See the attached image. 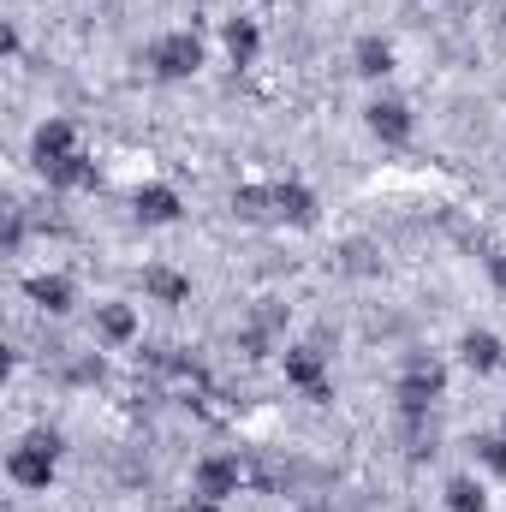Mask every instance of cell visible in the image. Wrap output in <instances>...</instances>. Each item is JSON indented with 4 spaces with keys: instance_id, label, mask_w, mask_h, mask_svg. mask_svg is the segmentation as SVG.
Instances as JSON below:
<instances>
[{
    "instance_id": "6da1fadb",
    "label": "cell",
    "mask_w": 506,
    "mask_h": 512,
    "mask_svg": "<svg viewBox=\"0 0 506 512\" xmlns=\"http://www.w3.org/2000/svg\"><path fill=\"white\" fill-rule=\"evenodd\" d=\"M54 465H60V435L54 429H30L12 453H6V477L18 489H48L54 483Z\"/></svg>"
},
{
    "instance_id": "7a4b0ae2",
    "label": "cell",
    "mask_w": 506,
    "mask_h": 512,
    "mask_svg": "<svg viewBox=\"0 0 506 512\" xmlns=\"http://www.w3.org/2000/svg\"><path fill=\"white\" fill-rule=\"evenodd\" d=\"M143 66H149L161 84L197 78V72H203V36H197V30H167V36H155V42H149Z\"/></svg>"
},
{
    "instance_id": "3957f363",
    "label": "cell",
    "mask_w": 506,
    "mask_h": 512,
    "mask_svg": "<svg viewBox=\"0 0 506 512\" xmlns=\"http://www.w3.org/2000/svg\"><path fill=\"white\" fill-rule=\"evenodd\" d=\"M441 387H447V376H441V364H435V358H411V364H405V376H399V405H405V417L417 423V417L441 399Z\"/></svg>"
},
{
    "instance_id": "277c9868",
    "label": "cell",
    "mask_w": 506,
    "mask_h": 512,
    "mask_svg": "<svg viewBox=\"0 0 506 512\" xmlns=\"http://www.w3.org/2000/svg\"><path fill=\"white\" fill-rule=\"evenodd\" d=\"M286 382L298 387L304 399H316V405L334 399V387H328V358H322L316 346H292V352H286Z\"/></svg>"
},
{
    "instance_id": "5b68a950",
    "label": "cell",
    "mask_w": 506,
    "mask_h": 512,
    "mask_svg": "<svg viewBox=\"0 0 506 512\" xmlns=\"http://www.w3.org/2000/svg\"><path fill=\"white\" fill-rule=\"evenodd\" d=\"M268 215L292 221V227H316V191L298 179H280V185H268Z\"/></svg>"
},
{
    "instance_id": "8992f818",
    "label": "cell",
    "mask_w": 506,
    "mask_h": 512,
    "mask_svg": "<svg viewBox=\"0 0 506 512\" xmlns=\"http://www.w3.org/2000/svg\"><path fill=\"white\" fill-rule=\"evenodd\" d=\"M239 483H245V471H239L233 453H209V459L197 465V495H203V501H233Z\"/></svg>"
},
{
    "instance_id": "52a82bcc",
    "label": "cell",
    "mask_w": 506,
    "mask_h": 512,
    "mask_svg": "<svg viewBox=\"0 0 506 512\" xmlns=\"http://www.w3.org/2000/svg\"><path fill=\"white\" fill-rule=\"evenodd\" d=\"M36 173H42L54 191H90V185H96V161H90L84 149H72V155H54V161H36Z\"/></svg>"
},
{
    "instance_id": "ba28073f",
    "label": "cell",
    "mask_w": 506,
    "mask_h": 512,
    "mask_svg": "<svg viewBox=\"0 0 506 512\" xmlns=\"http://www.w3.org/2000/svg\"><path fill=\"white\" fill-rule=\"evenodd\" d=\"M131 215H137L143 227H173V221L185 215V203H179L173 185H143V191L131 197Z\"/></svg>"
},
{
    "instance_id": "9c48e42d",
    "label": "cell",
    "mask_w": 506,
    "mask_h": 512,
    "mask_svg": "<svg viewBox=\"0 0 506 512\" xmlns=\"http://www.w3.org/2000/svg\"><path fill=\"white\" fill-rule=\"evenodd\" d=\"M24 298H30V304H42L48 316H66L78 292H72V280H66V274H30V280H24Z\"/></svg>"
},
{
    "instance_id": "30bf717a",
    "label": "cell",
    "mask_w": 506,
    "mask_h": 512,
    "mask_svg": "<svg viewBox=\"0 0 506 512\" xmlns=\"http://www.w3.org/2000/svg\"><path fill=\"white\" fill-rule=\"evenodd\" d=\"M364 114H370V131H376L381 143H393V149L411 143V108L405 102H370Z\"/></svg>"
},
{
    "instance_id": "8fae6325",
    "label": "cell",
    "mask_w": 506,
    "mask_h": 512,
    "mask_svg": "<svg viewBox=\"0 0 506 512\" xmlns=\"http://www.w3.org/2000/svg\"><path fill=\"white\" fill-rule=\"evenodd\" d=\"M78 149V126L72 120H42L36 137H30V155L36 161H54V155H72Z\"/></svg>"
},
{
    "instance_id": "7c38bea8",
    "label": "cell",
    "mask_w": 506,
    "mask_h": 512,
    "mask_svg": "<svg viewBox=\"0 0 506 512\" xmlns=\"http://www.w3.org/2000/svg\"><path fill=\"white\" fill-rule=\"evenodd\" d=\"M459 358H465L471 370H483V376H489V370H501L506 346H501V340H495V334H489V328H471V334L459 340Z\"/></svg>"
},
{
    "instance_id": "4fadbf2b",
    "label": "cell",
    "mask_w": 506,
    "mask_h": 512,
    "mask_svg": "<svg viewBox=\"0 0 506 512\" xmlns=\"http://www.w3.org/2000/svg\"><path fill=\"white\" fill-rule=\"evenodd\" d=\"M96 328L108 346H126V340H137V310L131 304H96Z\"/></svg>"
},
{
    "instance_id": "5bb4252c",
    "label": "cell",
    "mask_w": 506,
    "mask_h": 512,
    "mask_svg": "<svg viewBox=\"0 0 506 512\" xmlns=\"http://www.w3.org/2000/svg\"><path fill=\"white\" fill-rule=\"evenodd\" d=\"M143 292H149L155 304H185V298H191V280L173 274V268H143Z\"/></svg>"
},
{
    "instance_id": "9a60e30c",
    "label": "cell",
    "mask_w": 506,
    "mask_h": 512,
    "mask_svg": "<svg viewBox=\"0 0 506 512\" xmlns=\"http://www.w3.org/2000/svg\"><path fill=\"white\" fill-rule=\"evenodd\" d=\"M256 48H262V30H256L251 18H227V54H233V66H251Z\"/></svg>"
},
{
    "instance_id": "2e32d148",
    "label": "cell",
    "mask_w": 506,
    "mask_h": 512,
    "mask_svg": "<svg viewBox=\"0 0 506 512\" xmlns=\"http://www.w3.org/2000/svg\"><path fill=\"white\" fill-rule=\"evenodd\" d=\"M358 72L364 78H387L393 72V48L381 36H358Z\"/></svg>"
},
{
    "instance_id": "e0dca14e",
    "label": "cell",
    "mask_w": 506,
    "mask_h": 512,
    "mask_svg": "<svg viewBox=\"0 0 506 512\" xmlns=\"http://www.w3.org/2000/svg\"><path fill=\"white\" fill-rule=\"evenodd\" d=\"M447 512H489V495L477 477H453L447 483Z\"/></svg>"
},
{
    "instance_id": "ac0fdd59",
    "label": "cell",
    "mask_w": 506,
    "mask_h": 512,
    "mask_svg": "<svg viewBox=\"0 0 506 512\" xmlns=\"http://www.w3.org/2000/svg\"><path fill=\"white\" fill-rule=\"evenodd\" d=\"M477 447H483L489 471H495V477H506V435H489V441H477Z\"/></svg>"
},
{
    "instance_id": "d6986e66",
    "label": "cell",
    "mask_w": 506,
    "mask_h": 512,
    "mask_svg": "<svg viewBox=\"0 0 506 512\" xmlns=\"http://www.w3.org/2000/svg\"><path fill=\"white\" fill-rule=\"evenodd\" d=\"M483 268H489V280L506 292V251L501 245H483Z\"/></svg>"
},
{
    "instance_id": "ffe728a7",
    "label": "cell",
    "mask_w": 506,
    "mask_h": 512,
    "mask_svg": "<svg viewBox=\"0 0 506 512\" xmlns=\"http://www.w3.org/2000/svg\"><path fill=\"white\" fill-rule=\"evenodd\" d=\"M179 512H221V501H203V495H197L191 507H179Z\"/></svg>"
},
{
    "instance_id": "44dd1931",
    "label": "cell",
    "mask_w": 506,
    "mask_h": 512,
    "mask_svg": "<svg viewBox=\"0 0 506 512\" xmlns=\"http://www.w3.org/2000/svg\"><path fill=\"white\" fill-rule=\"evenodd\" d=\"M501 435H506V429H501Z\"/></svg>"
}]
</instances>
